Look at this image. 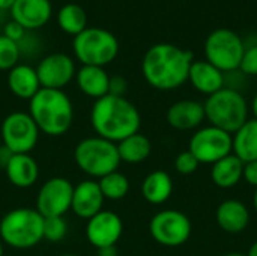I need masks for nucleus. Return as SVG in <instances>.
<instances>
[{
    "label": "nucleus",
    "mask_w": 257,
    "mask_h": 256,
    "mask_svg": "<svg viewBox=\"0 0 257 256\" xmlns=\"http://www.w3.org/2000/svg\"><path fill=\"white\" fill-rule=\"evenodd\" d=\"M193 53L169 42L152 45L143 56L142 72L155 89L173 91L188 80Z\"/></svg>",
    "instance_id": "nucleus-1"
},
{
    "label": "nucleus",
    "mask_w": 257,
    "mask_h": 256,
    "mask_svg": "<svg viewBox=\"0 0 257 256\" xmlns=\"http://www.w3.org/2000/svg\"><path fill=\"white\" fill-rule=\"evenodd\" d=\"M142 124L137 107L125 97L105 95L95 100L90 110V125L96 136L119 143L139 133Z\"/></svg>",
    "instance_id": "nucleus-2"
},
{
    "label": "nucleus",
    "mask_w": 257,
    "mask_h": 256,
    "mask_svg": "<svg viewBox=\"0 0 257 256\" xmlns=\"http://www.w3.org/2000/svg\"><path fill=\"white\" fill-rule=\"evenodd\" d=\"M29 115L41 133L59 137L71 128L74 121V107L63 91L41 88L36 95L29 100Z\"/></svg>",
    "instance_id": "nucleus-3"
},
{
    "label": "nucleus",
    "mask_w": 257,
    "mask_h": 256,
    "mask_svg": "<svg viewBox=\"0 0 257 256\" xmlns=\"http://www.w3.org/2000/svg\"><path fill=\"white\" fill-rule=\"evenodd\" d=\"M44 240V217L36 208H15L0 220V241L12 249H32Z\"/></svg>",
    "instance_id": "nucleus-4"
},
{
    "label": "nucleus",
    "mask_w": 257,
    "mask_h": 256,
    "mask_svg": "<svg viewBox=\"0 0 257 256\" xmlns=\"http://www.w3.org/2000/svg\"><path fill=\"white\" fill-rule=\"evenodd\" d=\"M205 118L211 125L227 131L236 133L248 121V104L244 95L235 88H223L208 97L203 103Z\"/></svg>",
    "instance_id": "nucleus-5"
},
{
    "label": "nucleus",
    "mask_w": 257,
    "mask_h": 256,
    "mask_svg": "<svg viewBox=\"0 0 257 256\" xmlns=\"http://www.w3.org/2000/svg\"><path fill=\"white\" fill-rule=\"evenodd\" d=\"M77 167L92 178H102L119 169L120 157L117 145L99 136L80 140L74 149Z\"/></svg>",
    "instance_id": "nucleus-6"
},
{
    "label": "nucleus",
    "mask_w": 257,
    "mask_h": 256,
    "mask_svg": "<svg viewBox=\"0 0 257 256\" xmlns=\"http://www.w3.org/2000/svg\"><path fill=\"white\" fill-rule=\"evenodd\" d=\"M75 57L89 66L104 68L113 62L119 53L117 38L101 27H86L81 33L74 36L72 42Z\"/></svg>",
    "instance_id": "nucleus-7"
},
{
    "label": "nucleus",
    "mask_w": 257,
    "mask_h": 256,
    "mask_svg": "<svg viewBox=\"0 0 257 256\" xmlns=\"http://www.w3.org/2000/svg\"><path fill=\"white\" fill-rule=\"evenodd\" d=\"M244 51V41L232 29H217L211 32L205 41V60L217 66L224 74L239 69Z\"/></svg>",
    "instance_id": "nucleus-8"
},
{
    "label": "nucleus",
    "mask_w": 257,
    "mask_h": 256,
    "mask_svg": "<svg viewBox=\"0 0 257 256\" xmlns=\"http://www.w3.org/2000/svg\"><path fill=\"white\" fill-rule=\"evenodd\" d=\"M39 133L29 112L9 113L0 127L2 145L11 154H30L38 145Z\"/></svg>",
    "instance_id": "nucleus-9"
},
{
    "label": "nucleus",
    "mask_w": 257,
    "mask_h": 256,
    "mask_svg": "<svg viewBox=\"0 0 257 256\" xmlns=\"http://www.w3.org/2000/svg\"><path fill=\"white\" fill-rule=\"evenodd\" d=\"M151 237L164 247L184 246L193 232L191 220L178 210L158 211L149 222Z\"/></svg>",
    "instance_id": "nucleus-10"
},
{
    "label": "nucleus",
    "mask_w": 257,
    "mask_h": 256,
    "mask_svg": "<svg viewBox=\"0 0 257 256\" xmlns=\"http://www.w3.org/2000/svg\"><path fill=\"white\" fill-rule=\"evenodd\" d=\"M232 134L214 125L199 128L190 139V148L200 164H214L232 154Z\"/></svg>",
    "instance_id": "nucleus-11"
},
{
    "label": "nucleus",
    "mask_w": 257,
    "mask_h": 256,
    "mask_svg": "<svg viewBox=\"0 0 257 256\" xmlns=\"http://www.w3.org/2000/svg\"><path fill=\"white\" fill-rule=\"evenodd\" d=\"M74 186L63 177L47 180L36 196V211L42 217H63L72 204Z\"/></svg>",
    "instance_id": "nucleus-12"
},
{
    "label": "nucleus",
    "mask_w": 257,
    "mask_h": 256,
    "mask_svg": "<svg viewBox=\"0 0 257 256\" xmlns=\"http://www.w3.org/2000/svg\"><path fill=\"white\" fill-rule=\"evenodd\" d=\"M35 69L41 88L60 91H63V88L71 83L77 72L72 57L65 53H51L42 57Z\"/></svg>",
    "instance_id": "nucleus-13"
},
{
    "label": "nucleus",
    "mask_w": 257,
    "mask_h": 256,
    "mask_svg": "<svg viewBox=\"0 0 257 256\" xmlns=\"http://www.w3.org/2000/svg\"><path fill=\"white\" fill-rule=\"evenodd\" d=\"M123 232L122 219L114 211L102 210L87 220L86 238L96 249L116 246Z\"/></svg>",
    "instance_id": "nucleus-14"
},
{
    "label": "nucleus",
    "mask_w": 257,
    "mask_h": 256,
    "mask_svg": "<svg viewBox=\"0 0 257 256\" xmlns=\"http://www.w3.org/2000/svg\"><path fill=\"white\" fill-rule=\"evenodd\" d=\"M104 201L105 199L101 193L98 181L84 180L74 186L71 210L77 217L89 220L90 217L102 211Z\"/></svg>",
    "instance_id": "nucleus-15"
},
{
    "label": "nucleus",
    "mask_w": 257,
    "mask_h": 256,
    "mask_svg": "<svg viewBox=\"0 0 257 256\" xmlns=\"http://www.w3.org/2000/svg\"><path fill=\"white\" fill-rule=\"evenodd\" d=\"M50 0H15L11 8L12 20L21 24L26 30L39 29L51 18Z\"/></svg>",
    "instance_id": "nucleus-16"
},
{
    "label": "nucleus",
    "mask_w": 257,
    "mask_h": 256,
    "mask_svg": "<svg viewBox=\"0 0 257 256\" xmlns=\"http://www.w3.org/2000/svg\"><path fill=\"white\" fill-rule=\"evenodd\" d=\"M167 124L179 131L196 130L202 125L205 118V107L194 100H181L173 103L166 115Z\"/></svg>",
    "instance_id": "nucleus-17"
},
{
    "label": "nucleus",
    "mask_w": 257,
    "mask_h": 256,
    "mask_svg": "<svg viewBox=\"0 0 257 256\" xmlns=\"http://www.w3.org/2000/svg\"><path fill=\"white\" fill-rule=\"evenodd\" d=\"M188 81L205 95H212L224 88L226 74L208 60H194L190 66Z\"/></svg>",
    "instance_id": "nucleus-18"
},
{
    "label": "nucleus",
    "mask_w": 257,
    "mask_h": 256,
    "mask_svg": "<svg viewBox=\"0 0 257 256\" xmlns=\"http://www.w3.org/2000/svg\"><path fill=\"white\" fill-rule=\"evenodd\" d=\"M217 225L227 234H241L250 225V211L238 199L223 201L215 211Z\"/></svg>",
    "instance_id": "nucleus-19"
},
{
    "label": "nucleus",
    "mask_w": 257,
    "mask_h": 256,
    "mask_svg": "<svg viewBox=\"0 0 257 256\" xmlns=\"http://www.w3.org/2000/svg\"><path fill=\"white\" fill-rule=\"evenodd\" d=\"M8 181L18 189H29L39 178V166L30 154H12L5 166Z\"/></svg>",
    "instance_id": "nucleus-20"
},
{
    "label": "nucleus",
    "mask_w": 257,
    "mask_h": 256,
    "mask_svg": "<svg viewBox=\"0 0 257 256\" xmlns=\"http://www.w3.org/2000/svg\"><path fill=\"white\" fill-rule=\"evenodd\" d=\"M75 81H77L78 89L84 95H87L93 100H99V98L108 95L110 75L101 66L83 65L75 72Z\"/></svg>",
    "instance_id": "nucleus-21"
},
{
    "label": "nucleus",
    "mask_w": 257,
    "mask_h": 256,
    "mask_svg": "<svg viewBox=\"0 0 257 256\" xmlns=\"http://www.w3.org/2000/svg\"><path fill=\"white\" fill-rule=\"evenodd\" d=\"M8 88L15 97L21 100H32L41 89L36 69L29 65H15L8 71Z\"/></svg>",
    "instance_id": "nucleus-22"
},
{
    "label": "nucleus",
    "mask_w": 257,
    "mask_h": 256,
    "mask_svg": "<svg viewBox=\"0 0 257 256\" xmlns=\"http://www.w3.org/2000/svg\"><path fill=\"white\" fill-rule=\"evenodd\" d=\"M173 193V180L164 170H154L142 183V195L152 205H161Z\"/></svg>",
    "instance_id": "nucleus-23"
},
{
    "label": "nucleus",
    "mask_w": 257,
    "mask_h": 256,
    "mask_svg": "<svg viewBox=\"0 0 257 256\" xmlns=\"http://www.w3.org/2000/svg\"><path fill=\"white\" fill-rule=\"evenodd\" d=\"M242 175L244 163L235 154H229L227 157L218 160L211 169V180L220 189L235 187L242 180Z\"/></svg>",
    "instance_id": "nucleus-24"
},
{
    "label": "nucleus",
    "mask_w": 257,
    "mask_h": 256,
    "mask_svg": "<svg viewBox=\"0 0 257 256\" xmlns=\"http://www.w3.org/2000/svg\"><path fill=\"white\" fill-rule=\"evenodd\" d=\"M232 154H235L242 163L257 160V119H248L232 134Z\"/></svg>",
    "instance_id": "nucleus-25"
},
{
    "label": "nucleus",
    "mask_w": 257,
    "mask_h": 256,
    "mask_svg": "<svg viewBox=\"0 0 257 256\" xmlns=\"http://www.w3.org/2000/svg\"><path fill=\"white\" fill-rule=\"evenodd\" d=\"M116 145H117V152H119L120 161L128 163V164L143 163L145 160L149 158V155L152 152L151 140L142 133L131 134Z\"/></svg>",
    "instance_id": "nucleus-26"
},
{
    "label": "nucleus",
    "mask_w": 257,
    "mask_h": 256,
    "mask_svg": "<svg viewBox=\"0 0 257 256\" xmlns=\"http://www.w3.org/2000/svg\"><path fill=\"white\" fill-rule=\"evenodd\" d=\"M57 24L65 33L77 36L87 27V15L80 5L68 3L60 8L57 14Z\"/></svg>",
    "instance_id": "nucleus-27"
},
{
    "label": "nucleus",
    "mask_w": 257,
    "mask_h": 256,
    "mask_svg": "<svg viewBox=\"0 0 257 256\" xmlns=\"http://www.w3.org/2000/svg\"><path fill=\"white\" fill-rule=\"evenodd\" d=\"M98 184L104 199L108 201H120L130 192V180L119 170L99 178Z\"/></svg>",
    "instance_id": "nucleus-28"
},
{
    "label": "nucleus",
    "mask_w": 257,
    "mask_h": 256,
    "mask_svg": "<svg viewBox=\"0 0 257 256\" xmlns=\"http://www.w3.org/2000/svg\"><path fill=\"white\" fill-rule=\"evenodd\" d=\"M20 59V44L0 35V71H11L18 65Z\"/></svg>",
    "instance_id": "nucleus-29"
},
{
    "label": "nucleus",
    "mask_w": 257,
    "mask_h": 256,
    "mask_svg": "<svg viewBox=\"0 0 257 256\" xmlns=\"http://www.w3.org/2000/svg\"><path fill=\"white\" fill-rule=\"evenodd\" d=\"M68 223L63 217H44V240L59 243L66 237Z\"/></svg>",
    "instance_id": "nucleus-30"
},
{
    "label": "nucleus",
    "mask_w": 257,
    "mask_h": 256,
    "mask_svg": "<svg viewBox=\"0 0 257 256\" xmlns=\"http://www.w3.org/2000/svg\"><path fill=\"white\" fill-rule=\"evenodd\" d=\"M199 166H200L199 160L188 149L187 151H182L175 158V169L181 175H191V174H194L199 169Z\"/></svg>",
    "instance_id": "nucleus-31"
},
{
    "label": "nucleus",
    "mask_w": 257,
    "mask_h": 256,
    "mask_svg": "<svg viewBox=\"0 0 257 256\" xmlns=\"http://www.w3.org/2000/svg\"><path fill=\"white\" fill-rule=\"evenodd\" d=\"M239 71L247 75H257V44L245 47L244 56L241 59Z\"/></svg>",
    "instance_id": "nucleus-32"
},
{
    "label": "nucleus",
    "mask_w": 257,
    "mask_h": 256,
    "mask_svg": "<svg viewBox=\"0 0 257 256\" xmlns=\"http://www.w3.org/2000/svg\"><path fill=\"white\" fill-rule=\"evenodd\" d=\"M126 89H128V83H126V80L123 77H120V75L110 77V81H108V95L125 97Z\"/></svg>",
    "instance_id": "nucleus-33"
},
{
    "label": "nucleus",
    "mask_w": 257,
    "mask_h": 256,
    "mask_svg": "<svg viewBox=\"0 0 257 256\" xmlns=\"http://www.w3.org/2000/svg\"><path fill=\"white\" fill-rule=\"evenodd\" d=\"M24 32H26V29H24L21 24H18L17 21L11 20L9 23H6V26H5V33H3V35L8 36L9 39L18 42V41H21V39L24 38Z\"/></svg>",
    "instance_id": "nucleus-34"
},
{
    "label": "nucleus",
    "mask_w": 257,
    "mask_h": 256,
    "mask_svg": "<svg viewBox=\"0 0 257 256\" xmlns=\"http://www.w3.org/2000/svg\"><path fill=\"white\" fill-rule=\"evenodd\" d=\"M242 178L253 187H257V160L244 163V175Z\"/></svg>",
    "instance_id": "nucleus-35"
},
{
    "label": "nucleus",
    "mask_w": 257,
    "mask_h": 256,
    "mask_svg": "<svg viewBox=\"0 0 257 256\" xmlns=\"http://www.w3.org/2000/svg\"><path fill=\"white\" fill-rule=\"evenodd\" d=\"M11 155H12V154H11V152H9V151L2 145V146H0V167H3V169H5V166H6V163L9 161Z\"/></svg>",
    "instance_id": "nucleus-36"
},
{
    "label": "nucleus",
    "mask_w": 257,
    "mask_h": 256,
    "mask_svg": "<svg viewBox=\"0 0 257 256\" xmlns=\"http://www.w3.org/2000/svg\"><path fill=\"white\" fill-rule=\"evenodd\" d=\"M98 256H117V249H116V246L98 249Z\"/></svg>",
    "instance_id": "nucleus-37"
},
{
    "label": "nucleus",
    "mask_w": 257,
    "mask_h": 256,
    "mask_svg": "<svg viewBox=\"0 0 257 256\" xmlns=\"http://www.w3.org/2000/svg\"><path fill=\"white\" fill-rule=\"evenodd\" d=\"M14 3H15V0H0V9L2 11H6V9L11 11V8L14 6Z\"/></svg>",
    "instance_id": "nucleus-38"
},
{
    "label": "nucleus",
    "mask_w": 257,
    "mask_h": 256,
    "mask_svg": "<svg viewBox=\"0 0 257 256\" xmlns=\"http://www.w3.org/2000/svg\"><path fill=\"white\" fill-rule=\"evenodd\" d=\"M247 256H257V241H254L250 249H248V253H245Z\"/></svg>",
    "instance_id": "nucleus-39"
},
{
    "label": "nucleus",
    "mask_w": 257,
    "mask_h": 256,
    "mask_svg": "<svg viewBox=\"0 0 257 256\" xmlns=\"http://www.w3.org/2000/svg\"><path fill=\"white\" fill-rule=\"evenodd\" d=\"M251 110H253V115H254V119H257V92L251 101Z\"/></svg>",
    "instance_id": "nucleus-40"
},
{
    "label": "nucleus",
    "mask_w": 257,
    "mask_h": 256,
    "mask_svg": "<svg viewBox=\"0 0 257 256\" xmlns=\"http://www.w3.org/2000/svg\"><path fill=\"white\" fill-rule=\"evenodd\" d=\"M253 207H254V210H256L257 213V187L256 190H254V195H253Z\"/></svg>",
    "instance_id": "nucleus-41"
},
{
    "label": "nucleus",
    "mask_w": 257,
    "mask_h": 256,
    "mask_svg": "<svg viewBox=\"0 0 257 256\" xmlns=\"http://www.w3.org/2000/svg\"><path fill=\"white\" fill-rule=\"evenodd\" d=\"M223 256H247L245 253H241V252H230V253H226Z\"/></svg>",
    "instance_id": "nucleus-42"
},
{
    "label": "nucleus",
    "mask_w": 257,
    "mask_h": 256,
    "mask_svg": "<svg viewBox=\"0 0 257 256\" xmlns=\"http://www.w3.org/2000/svg\"><path fill=\"white\" fill-rule=\"evenodd\" d=\"M0 256H3V243L0 241Z\"/></svg>",
    "instance_id": "nucleus-43"
},
{
    "label": "nucleus",
    "mask_w": 257,
    "mask_h": 256,
    "mask_svg": "<svg viewBox=\"0 0 257 256\" xmlns=\"http://www.w3.org/2000/svg\"><path fill=\"white\" fill-rule=\"evenodd\" d=\"M60 256H78V255H74V253H65V255H60Z\"/></svg>",
    "instance_id": "nucleus-44"
}]
</instances>
